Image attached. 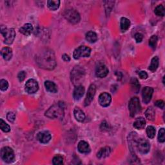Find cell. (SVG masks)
I'll use <instances>...</instances> for the list:
<instances>
[{
	"label": "cell",
	"mask_w": 165,
	"mask_h": 165,
	"mask_svg": "<svg viewBox=\"0 0 165 165\" xmlns=\"http://www.w3.org/2000/svg\"><path fill=\"white\" fill-rule=\"evenodd\" d=\"M36 63L40 68L47 70H53L56 66L53 51L49 49L41 50L36 56Z\"/></svg>",
	"instance_id": "obj_1"
},
{
	"label": "cell",
	"mask_w": 165,
	"mask_h": 165,
	"mask_svg": "<svg viewBox=\"0 0 165 165\" xmlns=\"http://www.w3.org/2000/svg\"><path fill=\"white\" fill-rule=\"evenodd\" d=\"M64 114V109L62 104L58 103L52 106L46 112L45 116L50 119L62 118Z\"/></svg>",
	"instance_id": "obj_2"
},
{
	"label": "cell",
	"mask_w": 165,
	"mask_h": 165,
	"mask_svg": "<svg viewBox=\"0 0 165 165\" xmlns=\"http://www.w3.org/2000/svg\"><path fill=\"white\" fill-rule=\"evenodd\" d=\"M85 77V71L81 66H75L71 72V80L75 85H80Z\"/></svg>",
	"instance_id": "obj_3"
},
{
	"label": "cell",
	"mask_w": 165,
	"mask_h": 165,
	"mask_svg": "<svg viewBox=\"0 0 165 165\" xmlns=\"http://www.w3.org/2000/svg\"><path fill=\"white\" fill-rule=\"evenodd\" d=\"M128 109L131 117H134L136 114H137L141 109L140 99L136 97L132 98L130 99L128 103Z\"/></svg>",
	"instance_id": "obj_4"
},
{
	"label": "cell",
	"mask_w": 165,
	"mask_h": 165,
	"mask_svg": "<svg viewBox=\"0 0 165 165\" xmlns=\"http://www.w3.org/2000/svg\"><path fill=\"white\" fill-rule=\"evenodd\" d=\"M64 16L68 21L72 24H76L80 21V15L74 9H68L65 11Z\"/></svg>",
	"instance_id": "obj_5"
},
{
	"label": "cell",
	"mask_w": 165,
	"mask_h": 165,
	"mask_svg": "<svg viewBox=\"0 0 165 165\" xmlns=\"http://www.w3.org/2000/svg\"><path fill=\"white\" fill-rule=\"evenodd\" d=\"M1 158L6 163H12L15 158V155L13 150L10 147L5 146L2 149Z\"/></svg>",
	"instance_id": "obj_6"
},
{
	"label": "cell",
	"mask_w": 165,
	"mask_h": 165,
	"mask_svg": "<svg viewBox=\"0 0 165 165\" xmlns=\"http://www.w3.org/2000/svg\"><path fill=\"white\" fill-rule=\"evenodd\" d=\"M91 53V49L86 46H81L76 48L73 54V56L74 59H78L80 57H89Z\"/></svg>",
	"instance_id": "obj_7"
},
{
	"label": "cell",
	"mask_w": 165,
	"mask_h": 165,
	"mask_svg": "<svg viewBox=\"0 0 165 165\" xmlns=\"http://www.w3.org/2000/svg\"><path fill=\"white\" fill-rule=\"evenodd\" d=\"M1 33L5 38V43L7 45H11L13 43L16 32L14 29H2Z\"/></svg>",
	"instance_id": "obj_8"
},
{
	"label": "cell",
	"mask_w": 165,
	"mask_h": 165,
	"mask_svg": "<svg viewBox=\"0 0 165 165\" xmlns=\"http://www.w3.org/2000/svg\"><path fill=\"white\" fill-rule=\"evenodd\" d=\"M136 145L138 150L141 154H145L150 151V143L146 140H144V139H140V140H139L137 142Z\"/></svg>",
	"instance_id": "obj_9"
},
{
	"label": "cell",
	"mask_w": 165,
	"mask_h": 165,
	"mask_svg": "<svg viewBox=\"0 0 165 165\" xmlns=\"http://www.w3.org/2000/svg\"><path fill=\"white\" fill-rule=\"evenodd\" d=\"M38 83L35 80H29L25 84V90L29 94H34L38 90Z\"/></svg>",
	"instance_id": "obj_10"
},
{
	"label": "cell",
	"mask_w": 165,
	"mask_h": 165,
	"mask_svg": "<svg viewBox=\"0 0 165 165\" xmlns=\"http://www.w3.org/2000/svg\"><path fill=\"white\" fill-rule=\"evenodd\" d=\"M112 101L111 95L107 92H103L99 96V103L100 105L103 107H107L110 105Z\"/></svg>",
	"instance_id": "obj_11"
},
{
	"label": "cell",
	"mask_w": 165,
	"mask_h": 165,
	"mask_svg": "<svg viewBox=\"0 0 165 165\" xmlns=\"http://www.w3.org/2000/svg\"><path fill=\"white\" fill-rule=\"evenodd\" d=\"M154 89L151 87H144L142 90L143 101L145 104H148L150 101L152 97Z\"/></svg>",
	"instance_id": "obj_12"
},
{
	"label": "cell",
	"mask_w": 165,
	"mask_h": 165,
	"mask_svg": "<svg viewBox=\"0 0 165 165\" xmlns=\"http://www.w3.org/2000/svg\"><path fill=\"white\" fill-rule=\"evenodd\" d=\"M95 86L94 85H91L88 90L87 94H86V97L85 100V105L88 106L92 101L94 95L95 94Z\"/></svg>",
	"instance_id": "obj_13"
},
{
	"label": "cell",
	"mask_w": 165,
	"mask_h": 165,
	"mask_svg": "<svg viewBox=\"0 0 165 165\" xmlns=\"http://www.w3.org/2000/svg\"><path fill=\"white\" fill-rule=\"evenodd\" d=\"M108 74V68L103 64L99 65L95 70V74L100 78H103L106 77Z\"/></svg>",
	"instance_id": "obj_14"
},
{
	"label": "cell",
	"mask_w": 165,
	"mask_h": 165,
	"mask_svg": "<svg viewBox=\"0 0 165 165\" xmlns=\"http://www.w3.org/2000/svg\"><path fill=\"white\" fill-rule=\"evenodd\" d=\"M36 138L41 143H47L51 140V135L48 131H43L38 134Z\"/></svg>",
	"instance_id": "obj_15"
},
{
	"label": "cell",
	"mask_w": 165,
	"mask_h": 165,
	"mask_svg": "<svg viewBox=\"0 0 165 165\" xmlns=\"http://www.w3.org/2000/svg\"><path fill=\"white\" fill-rule=\"evenodd\" d=\"M85 93V88L81 85H78L76 86V87L75 88L74 90V94L73 96L75 100L77 101L80 100L84 95Z\"/></svg>",
	"instance_id": "obj_16"
},
{
	"label": "cell",
	"mask_w": 165,
	"mask_h": 165,
	"mask_svg": "<svg viewBox=\"0 0 165 165\" xmlns=\"http://www.w3.org/2000/svg\"><path fill=\"white\" fill-rule=\"evenodd\" d=\"M77 149L81 154H88L90 152V147L89 144L85 141H81L78 143Z\"/></svg>",
	"instance_id": "obj_17"
},
{
	"label": "cell",
	"mask_w": 165,
	"mask_h": 165,
	"mask_svg": "<svg viewBox=\"0 0 165 165\" xmlns=\"http://www.w3.org/2000/svg\"><path fill=\"white\" fill-rule=\"evenodd\" d=\"M111 152V149L108 146H106L100 149V150L97 154V157L99 159H103L105 158L110 155Z\"/></svg>",
	"instance_id": "obj_18"
},
{
	"label": "cell",
	"mask_w": 165,
	"mask_h": 165,
	"mask_svg": "<svg viewBox=\"0 0 165 165\" xmlns=\"http://www.w3.org/2000/svg\"><path fill=\"white\" fill-rule=\"evenodd\" d=\"M33 26L30 23H26L20 29V32L25 36H29L33 31Z\"/></svg>",
	"instance_id": "obj_19"
},
{
	"label": "cell",
	"mask_w": 165,
	"mask_h": 165,
	"mask_svg": "<svg viewBox=\"0 0 165 165\" xmlns=\"http://www.w3.org/2000/svg\"><path fill=\"white\" fill-rule=\"evenodd\" d=\"M1 54L5 61H9L12 57V50L9 47H4L1 51Z\"/></svg>",
	"instance_id": "obj_20"
},
{
	"label": "cell",
	"mask_w": 165,
	"mask_h": 165,
	"mask_svg": "<svg viewBox=\"0 0 165 165\" xmlns=\"http://www.w3.org/2000/svg\"><path fill=\"white\" fill-rule=\"evenodd\" d=\"M74 114L76 120L80 121V122H83L85 119V115L84 114V112L80 108L77 107L75 108L74 110Z\"/></svg>",
	"instance_id": "obj_21"
},
{
	"label": "cell",
	"mask_w": 165,
	"mask_h": 165,
	"mask_svg": "<svg viewBox=\"0 0 165 165\" xmlns=\"http://www.w3.org/2000/svg\"><path fill=\"white\" fill-rule=\"evenodd\" d=\"M45 86L46 88V90L51 93H56L57 91V87L56 85L53 82L50 81H47L45 82Z\"/></svg>",
	"instance_id": "obj_22"
},
{
	"label": "cell",
	"mask_w": 165,
	"mask_h": 165,
	"mask_svg": "<svg viewBox=\"0 0 165 165\" xmlns=\"http://www.w3.org/2000/svg\"><path fill=\"white\" fill-rule=\"evenodd\" d=\"M146 125V121L143 117H139L136 119V120L134 123V126L136 129L141 130L144 128Z\"/></svg>",
	"instance_id": "obj_23"
},
{
	"label": "cell",
	"mask_w": 165,
	"mask_h": 165,
	"mask_svg": "<svg viewBox=\"0 0 165 165\" xmlns=\"http://www.w3.org/2000/svg\"><path fill=\"white\" fill-rule=\"evenodd\" d=\"M130 25V21L129 20H128L126 18H122L121 19V23H120V26H121V29L122 31H126L127 30Z\"/></svg>",
	"instance_id": "obj_24"
},
{
	"label": "cell",
	"mask_w": 165,
	"mask_h": 165,
	"mask_svg": "<svg viewBox=\"0 0 165 165\" xmlns=\"http://www.w3.org/2000/svg\"><path fill=\"white\" fill-rule=\"evenodd\" d=\"M159 66V58L157 56H155L152 58L151 64L149 66V70L152 72H155Z\"/></svg>",
	"instance_id": "obj_25"
},
{
	"label": "cell",
	"mask_w": 165,
	"mask_h": 165,
	"mask_svg": "<svg viewBox=\"0 0 165 165\" xmlns=\"http://www.w3.org/2000/svg\"><path fill=\"white\" fill-rule=\"evenodd\" d=\"M60 5V1L59 0H50L47 2V5L52 11H56L59 8Z\"/></svg>",
	"instance_id": "obj_26"
},
{
	"label": "cell",
	"mask_w": 165,
	"mask_h": 165,
	"mask_svg": "<svg viewBox=\"0 0 165 165\" xmlns=\"http://www.w3.org/2000/svg\"><path fill=\"white\" fill-rule=\"evenodd\" d=\"M86 39L87 40L89 43H95L98 40L97 34H95L94 32L90 31L86 33Z\"/></svg>",
	"instance_id": "obj_27"
},
{
	"label": "cell",
	"mask_w": 165,
	"mask_h": 165,
	"mask_svg": "<svg viewBox=\"0 0 165 165\" xmlns=\"http://www.w3.org/2000/svg\"><path fill=\"white\" fill-rule=\"evenodd\" d=\"M146 117L150 120V121H154L155 116V112L154 109L152 107H149L147 108L146 112H145Z\"/></svg>",
	"instance_id": "obj_28"
},
{
	"label": "cell",
	"mask_w": 165,
	"mask_h": 165,
	"mask_svg": "<svg viewBox=\"0 0 165 165\" xmlns=\"http://www.w3.org/2000/svg\"><path fill=\"white\" fill-rule=\"evenodd\" d=\"M130 85H131L132 90L134 92L137 93L140 89V85L139 83L138 80L136 79V78H132L131 80V81H130Z\"/></svg>",
	"instance_id": "obj_29"
},
{
	"label": "cell",
	"mask_w": 165,
	"mask_h": 165,
	"mask_svg": "<svg viewBox=\"0 0 165 165\" xmlns=\"http://www.w3.org/2000/svg\"><path fill=\"white\" fill-rule=\"evenodd\" d=\"M0 127L2 131L4 132H8L11 131V127L8 124L5 123V121H4L2 119H0Z\"/></svg>",
	"instance_id": "obj_30"
},
{
	"label": "cell",
	"mask_w": 165,
	"mask_h": 165,
	"mask_svg": "<svg viewBox=\"0 0 165 165\" xmlns=\"http://www.w3.org/2000/svg\"><path fill=\"white\" fill-rule=\"evenodd\" d=\"M155 14L158 16H164V14H165V11H164V8L163 5H158L157 7L155 8V11H154Z\"/></svg>",
	"instance_id": "obj_31"
},
{
	"label": "cell",
	"mask_w": 165,
	"mask_h": 165,
	"mask_svg": "<svg viewBox=\"0 0 165 165\" xmlns=\"http://www.w3.org/2000/svg\"><path fill=\"white\" fill-rule=\"evenodd\" d=\"M146 134L148 137L150 139H153L155 137V129L152 126H148L146 128Z\"/></svg>",
	"instance_id": "obj_32"
},
{
	"label": "cell",
	"mask_w": 165,
	"mask_h": 165,
	"mask_svg": "<svg viewBox=\"0 0 165 165\" xmlns=\"http://www.w3.org/2000/svg\"><path fill=\"white\" fill-rule=\"evenodd\" d=\"M157 43H158V36H152L150 39H149V45L151 48L155 49L156 47V45H157Z\"/></svg>",
	"instance_id": "obj_33"
},
{
	"label": "cell",
	"mask_w": 165,
	"mask_h": 165,
	"mask_svg": "<svg viewBox=\"0 0 165 165\" xmlns=\"http://www.w3.org/2000/svg\"><path fill=\"white\" fill-rule=\"evenodd\" d=\"M53 163L54 164H62L63 163V158L60 155H57L53 158Z\"/></svg>",
	"instance_id": "obj_34"
},
{
	"label": "cell",
	"mask_w": 165,
	"mask_h": 165,
	"mask_svg": "<svg viewBox=\"0 0 165 165\" xmlns=\"http://www.w3.org/2000/svg\"><path fill=\"white\" fill-rule=\"evenodd\" d=\"M165 132H164V129L161 128L159 131V134H158V141L160 143H164L165 141Z\"/></svg>",
	"instance_id": "obj_35"
},
{
	"label": "cell",
	"mask_w": 165,
	"mask_h": 165,
	"mask_svg": "<svg viewBox=\"0 0 165 165\" xmlns=\"http://www.w3.org/2000/svg\"><path fill=\"white\" fill-rule=\"evenodd\" d=\"M0 87L2 91H5L8 87V83L5 80H2L0 81Z\"/></svg>",
	"instance_id": "obj_36"
},
{
	"label": "cell",
	"mask_w": 165,
	"mask_h": 165,
	"mask_svg": "<svg viewBox=\"0 0 165 165\" xmlns=\"http://www.w3.org/2000/svg\"><path fill=\"white\" fill-rule=\"evenodd\" d=\"M7 118L8 121H10V122L11 123H13L16 119V116L13 112H8L7 115Z\"/></svg>",
	"instance_id": "obj_37"
},
{
	"label": "cell",
	"mask_w": 165,
	"mask_h": 165,
	"mask_svg": "<svg viewBox=\"0 0 165 165\" xmlns=\"http://www.w3.org/2000/svg\"><path fill=\"white\" fill-rule=\"evenodd\" d=\"M135 41H137V43L141 42L143 39V34H141V33H136L135 34Z\"/></svg>",
	"instance_id": "obj_38"
},
{
	"label": "cell",
	"mask_w": 165,
	"mask_h": 165,
	"mask_svg": "<svg viewBox=\"0 0 165 165\" xmlns=\"http://www.w3.org/2000/svg\"><path fill=\"white\" fill-rule=\"evenodd\" d=\"M25 77H26V74L24 71L20 72L18 75V78L20 82H22L25 79Z\"/></svg>",
	"instance_id": "obj_39"
},
{
	"label": "cell",
	"mask_w": 165,
	"mask_h": 165,
	"mask_svg": "<svg viewBox=\"0 0 165 165\" xmlns=\"http://www.w3.org/2000/svg\"><path fill=\"white\" fill-rule=\"evenodd\" d=\"M155 106H157L158 107L163 109L164 108V103L162 100H158V101H157L155 102Z\"/></svg>",
	"instance_id": "obj_40"
},
{
	"label": "cell",
	"mask_w": 165,
	"mask_h": 165,
	"mask_svg": "<svg viewBox=\"0 0 165 165\" xmlns=\"http://www.w3.org/2000/svg\"><path fill=\"white\" fill-rule=\"evenodd\" d=\"M139 76H140L141 80H146L148 77V74L144 71H141L140 72V73H139Z\"/></svg>",
	"instance_id": "obj_41"
},
{
	"label": "cell",
	"mask_w": 165,
	"mask_h": 165,
	"mask_svg": "<svg viewBox=\"0 0 165 165\" xmlns=\"http://www.w3.org/2000/svg\"><path fill=\"white\" fill-rule=\"evenodd\" d=\"M62 58L64 61H65V62H69V61L71 60L70 57H69L67 54H63L62 56Z\"/></svg>",
	"instance_id": "obj_42"
}]
</instances>
